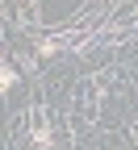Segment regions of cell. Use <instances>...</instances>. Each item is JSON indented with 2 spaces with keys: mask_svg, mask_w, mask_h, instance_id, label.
I'll use <instances>...</instances> for the list:
<instances>
[{
  "mask_svg": "<svg viewBox=\"0 0 138 150\" xmlns=\"http://www.w3.org/2000/svg\"><path fill=\"white\" fill-rule=\"evenodd\" d=\"M13 83H17V71H13V67H4V63H0V92H9Z\"/></svg>",
  "mask_w": 138,
  "mask_h": 150,
  "instance_id": "6da1fadb",
  "label": "cell"
},
{
  "mask_svg": "<svg viewBox=\"0 0 138 150\" xmlns=\"http://www.w3.org/2000/svg\"><path fill=\"white\" fill-rule=\"evenodd\" d=\"M34 142H38V146H50V129H46V125H34Z\"/></svg>",
  "mask_w": 138,
  "mask_h": 150,
  "instance_id": "7a4b0ae2",
  "label": "cell"
}]
</instances>
